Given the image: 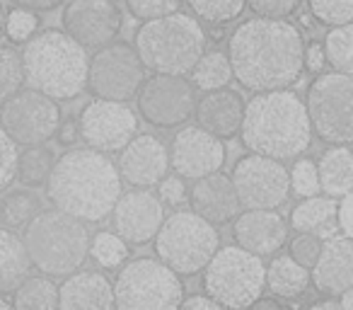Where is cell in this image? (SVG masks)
<instances>
[{"label":"cell","instance_id":"cell-36","mask_svg":"<svg viewBox=\"0 0 353 310\" xmlns=\"http://www.w3.org/2000/svg\"><path fill=\"white\" fill-rule=\"evenodd\" d=\"M25 88V66L22 54L12 46L0 44V102Z\"/></svg>","mask_w":353,"mask_h":310},{"label":"cell","instance_id":"cell-47","mask_svg":"<svg viewBox=\"0 0 353 310\" xmlns=\"http://www.w3.org/2000/svg\"><path fill=\"white\" fill-rule=\"evenodd\" d=\"M179 308H189V310H218L221 308V303L218 300H213L208 293H199V296H189V298H182V303H179Z\"/></svg>","mask_w":353,"mask_h":310},{"label":"cell","instance_id":"cell-3","mask_svg":"<svg viewBox=\"0 0 353 310\" xmlns=\"http://www.w3.org/2000/svg\"><path fill=\"white\" fill-rule=\"evenodd\" d=\"M312 136L307 107L293 90L254 93L247 102L240 138L250 153L293 160L307 151Z\"/></svg>","mask_w":353,"mask_h":310},{"label":"cell","instance_id":"cell-16","mask_svg":"<svg viewBox=\"0 0 353 310\" xmlns=\"http://www.w3.org/2000/svg\"><path fill=\"white\" fill-rule=\"evenodd\" d=\"M225 143L211 131L196 126H182L170 143V168L184 180H199L223 170Z\"/></svg>","mask_w":353,"mask_h":310},{"label":"cell","instance_id":"cell-2","mask_svg":"<svg viewBox=\"0 0 353 310\" xmlns=\"http://www.w3.org/2000/svg\"><path fill=\"white\" fill-rule=\"evenodd\" d=\"M46 197L56 209L85 223H99L112 216L121 197V175L107 153L90 146L70 148L46 180Z\"/></svg>","mask_w":353,"mask_h":310},{"label":"cell","instance_id":"cell-8","mask_svg":"<svg viewBox=\"0 0 353 310\" xmlns=\"http://www.w3.org/2000/svg\"><path fill=\"white\" fill-rule=\"evenodd\" d=\"M218 247V226L194 211H176L167 216L155 235L157 260H162L179 276H194L203 271Z\"/></svg>","mask_w":353,"mask_h":310},{"label":"cell","instance_id":"cell-32","mask_svg":"<svg viewBox=\"0 0 353 310\" xmlns=\"http://www.w3.org/2000/svg\"><path fill=\"white\" fill-rule=\"evenodd\" d=\"M41 209H44L41 197L32 192V187L12 189V192L0 197V226L10 228V231H20Z\"/></svg>","mask_w":353,"mask_h":310},{"label":"cell","instance_id":"cell-29","mask_svg":"<svg viewBox=\"0 0 353 310\" xmlns=\"http://www.w3.org/2000/svg\"><path fill=\"white\" fill-rule=\"evenodd\" d=\"M336 199L334 197H319V194H312V197H303V202L290 211V221L288 226L298 233H317L322 226L336 221Z\"/></svg>","mask_w":353,"mask_h":310},{"label":"cell","instance_id":"cell-52","mask_svg":"<svg viewBox=\"0 0 353 310\" xmlns=\"http://www.w3.org/2000/svg\"><path fill=\"white\" fill-rule=\"evenodd\" d=\"M310 308H332V310H336V308H341V305H339L336 296H334V298H329V300H312V303H310Z\"/></svg>","mask_w":353,"mask_h":310},{"label":"cell","instance_id":"cell-28","mask_svg":"<svg viewBox=\"0 0 353 310\" xmlns=\"http://www.w3.org/2000/svg\"><path fill=\"white\" fill-rule=\"evenodd\" d=\"M232 80H235V73H232L230 59H228V54H223V51H218V49L203 51L201 59L189 70V83L196 90H201V93L228 88Z\"/></svg>","mask_w":353,"mask_h":310},{"label":"cell","instance_id":"cell-39","mask_svg":"<svg viewBox=\"0 0 353 310\" xmlns=\"http://www.w3.org/2000/svg\"><path fill=\"white\" fill-rule=\"evenodd\" d=\"M290 177V192L295 197H312L319 194V177H317V163H312L310 158H298L295 165L288 170Z\"/></svg>","mask_w":353,"mask_h":310},{"label":"cell","instance_id":"cell-1","mask_svg":"<svg viewBox=\"0 0 353 310\" xmlns=\"http://www.w3.org/2000/svg\"><path fill=\"white\" fill-rule=\"evenodd\" d=\"M228 59L240 88L250 93L290 88L305 70L303 32L288 20L252 17L230 35Z\"/></svg>","mask_w":353,"mask_h":310},{"label":"cell","instance_id":"cell-14","mask_svg":"<svg viewBox=\"0 0 353 310\" xmlns=\"http://www.w3.org/2000/svg\"><path fill=\"white\" fill-rule=\"evenodd\" d=\"M242 209H279L290 197V177L283 160L252 153L230 173Z\"/></svg>","mask_w":353,"mask_h":310},{"label":"cell","instance_id":"cell-24","mask_svg":"<svg viewBox=\"0 0 353 310\" xmlns=\"http://www.w3.org/2000/svg\"><path fill=\"white\" fill-rule=\"evenodd\" d=\"M59 308L109 310L114 308V284L102 271H73L59 286Z\"/></svg>","mask_w":353,"mask_h":310},{"label":"cell","instance_id":"cell-31","mask_svg":"<svg viewBox=\"0 0 353 310\" xmlns=\"http://www.w3.org/2000/svg\"><path fill=\"white\" fill-rule=\"evenodd\" d=\"M12 305L20 310H54L59 308V286L46 274H27L12 291Z\"/></svg>","mask_w":353,"mask_h":310},{"label":"cell","instance_id":"cell-37","mask_svg":"<svg viewBox=\"0 0 353 310\" xmlns=\"http://www.w3.org/2000/svg\"><path fill=\"white\" fill-rule=\"evenodd\" d=\"M307 8L319 25L336 27L353 22V0H307Z\"/></svg>","mask_w":353,"mask_h":310},{"label":"cell","instance_id":"cell-10","mask_svg":"<svg viewBox=\"0 0 353 310\" xmlns=\"http://www.w3.org/2000/svg\"><path fill=\"white\" fill-rule=\"evenodd\" d=\"M305 107L312 133L324 143H353V75L322 73L310 83Z\"/></svg>","mask_w":353,"mask_h":310},{"label":"cell","instance_id":"cell-40","mask_svg":"<svg viewBox=\"0 0 353 310\" xmlns=\"http://www.w3.org/2000/svg\"><path fill=\"white\" fill-rule=\"evenodd\" d=\"M322 245L324 240L319 235H314V233H298L293 240H288V255L303 267L312 269L319 252H322Z\"/></svg>","mask_w":353,"mask_h":310},{"label":"cell","instance_id":"cell-7","mask_svg":"<svg viewBox=\"0 0 353 310\" xmlns=\"http://www.w3.org/2000/svg\"><path fill=\"white\" fill-rule=\"evenodd\" d=\"M264 289V262L240 245L218 247L203 267V293L218 300L221 308H252Z\"/></svg>","mask_w":353,"mask_h":310},{"label":"cell","instance_id":"cell-9","mask_svg":"<svg viewBox=\"0 0 353 310\" xmlns=\"http://www.w3.org/2000/svg\"><path fill=\"white\" fill-rule=\"evenodd\" d=\"M184 284L162 260L138 257L121 267L114 281V308L172 310L184 298Z\"/></svg>","mask_w":353,"mask_h":310},{"label":"cell","instance_id":"cell-11","mask_svg":"<svg viewBox=\"0 0 353 310\" xmlns=\"http://www.w3.org/2000/svg\"><path fill=\"white\" fill-rule=\"evenodd\" d=\"M145 80V66L136 46L126 41H109L94 49L88 66V90L94 97L128 102Z\"/></svg>","mask_w":353,"mask_h":310},{"label":"cell","instance_id":"cell-34","mask_svg":"<svg viewBox=\"0 0 353 310\" xmlns=\"http://www.w3.org/2000/svg\"><path fill=\"white\" fill-rule=\"evenodd\" d=\"M90 257L104 269H117L126 262L128 257V242L117 233H97L90 240Z\"/></svg>","mask_w":353,"mask_h":310},{"label":"cell","instance_id":"cell-54","mask_svg":"<svg viewBox=\"0 0 353 310\" xmlns=\"http://www.w3.org/2000/svg\"><path fill=\"white\" fill-rule=\"evenodd\" d=\"M8 308H12V300L8 298V296L0 293V310H8Z\"/></svg>","mask_w":353,"mask_h":310},{"label":"cell","instance_id":"cell-4","mask_svg":"<svg viewBox=\"0 0 353 310\" xmlns=\"http://www.w3.org/2000/svg\"><path fill=\"white\" fill-rule=\"evenodd\" d=\"M25 85L49 97L75 99L88 88V49L63 30L34 32L22 49Z\"/></svg>","mask_w":353,"mask_h":310},{"label":"cell","instance_id":"cell-35","mask_svg":"<svg viewBox=\"0 0 353 310\" xmlns=\"http://www.w3.org/2000/svg\"><path fill=\"white\" fill-rule=\"evenodd\" d=\"M199 20L208 25H228L245 12L247 0H187Z\"/></svg>","mask_w":353,"mask_h":310},{"label":"cell","instance_id":"cell-49","mask_svg":"<svg viewBox=\"0 0 353 310\" xmlns=\"http://www.w3.org/2000/svg\"><path fill=\"white\" fill-rule=\"evenodd\" d=\"M10 3L12 6L27 8V10H34V12H49V10H56L63 0H10Z\"/></svg>","mask_w":353,"mask_h":310},{"label":"cell","instance_id":"cell-25","mask_svg":"<svg viewBox=\"0 0 353 310\" xmlns=\"http://www.w3.org/2000/svg\"><path fill=\"white\" fill-rule=\"evenodd\" d=\"M317 177H319V192L327 197L341 199L353 189V148L346 143L327 148L319 155L317 163Z\"/></svg>","mask_w":353,"mask_h":310},{"label":"cell","instance_id":"cell-33","mask_svg":"<svg viewBox=\"0 0 353 310\" xmlns=\"http://www.w3.org/2000/svg\"><path fill=\"white\" fill-rule=\"evenodd\" d=\"M324 56L336 73L353 75V22L336 25L324 37Z\"/></svg>","mask_w":353,"mask_h":310},{"label":"cell","instance_id":"cell-44","mask_svg":"<svg viewBox=\"0 0 353 310\" xmlns=\"http://www.w3.org/2000/svg\"><path fill=\"white\" fill-rule=\"evenodd\" d=\"M157 187H160L157 197H160V202L165 204V206H179V204L187 202V197H189L184 177H179V175H165Z\"/></svg>","mask_w":353,"mask_h":310},{"label":"cell","instance_id":"cell-23","mask_svg":"<svg viewBox=\"0 0 353 310\" xmlns=\"http://www.w3.org/2000/svg\"><path fill=\"white\" fill-rule=\"evenodd\" d=\"M312 284L327 296H341L353 286V240L348 235H332L312 267Z\"/></svg>","mask_w":353,"mask_h":310},{"label":"cell","instance_id":"cell-46","mask_svg":"<svg viewBox=\"0 0 353 310\" xmlns=\"http://www.w3.org/2000/svg\"><path fill=\"white\" fill-rule=\"evenodd\" d=\"M327 66V56H324V46L312 41V44L305 46V70L310 73H319V70Z\"/></svg>","mask_w":353,"mask_h":310},{"label":"cell","instance_id":"cell-22","mask_svg":"<svg viewBox=\"0 0 353 310\" xmlns=\"http://www.w3.org/2000/svg\"><path fill=\"white\" fill-rule=\"evenodd\" d=\"M245 97L237 90L230 88H218L203 93V97L196 102L194 109V119L201 128L211 131L213 136L223 138H235L242 128V119H245Z\"/></svg>","mask_w":353,"mask_h":310},{"label":"cell","instance_id":"cell-21","mask_svg":"<svg viewBox=\"0 0 353 310\" xmlns=\"http://www.w3.org/2000/svg\"><path fill=\"white\" fill-rule=\"evenodd\" d=\"M187 199L192 211L199 213L201 218H206L213 226L232 223L242 209L240 197L235 192V184H232V177L223 173V170L194 180Z\"/></svg>","mask_w":353,"mask_h":310},{"label":"cell","instance_id":"cell-17","mask_svg":"<svg viewBox=\"0 0 353 310\" xmlns=\"http://www.w3.org/2000/svg\"><path fill=\"white\" fill-rule=\"evenodd\" d=\"M63 32L85 49H99L121 32V10L114 0H68L63 8Z\"/></svg>","mask_w":353,"mask_h":310},{"label":"cell","instance_id":"cell-51","mask_svg":"<svg viewBox=\"0 0 353 310\" xmlns=\"http://www.w3.org/2000/svg\"><path fill=\"white\" fill-rule=\"evenodd\" d=\"M252 308H281V298H276V296H274V298H261V296H259Z\"/></svg>","mask_w":353,"mask_h":310},{"label":"cell","instance_id":"cell-20","mask_svg":"<svg viewBox=\"0 0 353 310\" xmlns=\"http://www.w3.org/2000/svg\"><path fill=\"white\" fill-rule=\"evenodd\" d=\"M288 221L276 209H245L232 221V238L259 257H274L288 242Z\"/></svg>","mask_w":353,"mask_h":310},{"label":"cell","instance_id":"cell-30","mask_svg":"<svg viewBox=\"0 0 353 310\" xmlns=\"http://www.w3.org/2000/svg\"><path fill=\"white\" fill-rule=\"evenodd\" d=\"M56 165V153L51 151L46 143H37V146H22L20 155H17V180L25 187H44L49 180L51 170Z\"/></svg>","mask_w":353,"mask_h":310},{"label":"cell","instance_id":"cell-45","mask_svg":"<svg viewBox=\"0 0 353 310\" xmlns=\"http://www.w3.org/2000/svg\"><path fill=\"white\" fill-rule=\"evenodd\" d=\"M336 223L343 235H348L353 240V189L341 197V204L336 209Z\"/></svg>","mask_w":353,"mask_h":310},{"label":"cell","instance_id":"cell-15","mask_svg":"<svg viewBox=\"0 0 353 310\" xmlns=\"http://www.w3.org/2000/svg\"><path fill=\"white\" fill-rule=\"evenodd\" d=\"M78 131L85 146L102 153H119L138 133V117L128 102L94 97L80 112Z\"/></svg>","mask_w":353,"mask_h":310},{"label":"cell","instance_id":"cell-53","mask_svg":"<svg viewBox=\"0 0 353 310\" xmlns=\"http://www.w3.org/2000/svg\"><path fill=\"white\" fill-rule=\"evenodd\" d=\"M3 32H6V10H3V3H0V39H3Z\"/></svg>","mask_w":353,"mask_h":310},{"label":"cell","instance_id":"cell-26","mask_svg":"<svg viewBox=\"0 0 353 310\" xmlns=\"http://www.w3.org/2000/svg\"><path fill=\"white\" fill-rule=\"evenodd\" d=\"M312 284V274L307 267L295 262L290 255H279L266 267V289L281 300H295Z\"/></svg>","mask_w":353,"mask_h":310},{"label":"cell","instance_id":"cell-50","mask_svg":"<svg viewBox=\"0 0 353 310\" xmlns=\"http://www.w3.org/2000/svg\"><path fill=\"white\" fill-rule=\"evenodd\" d=\"M339 305H341L343 310H353V286H348V289L339 296Z\"/></svg>","mask_w":353,"mask_h":310},{"label":"cell","instance_id":"cell-43","mask_svg":"<svg viewBox=\"0 0 353 310\" xmlns=\"http://www.w3.org/2000/svg\"><path fill=\"white\" fill-rule=\"evenodd\" d=\"M303 0H247L256 17H271V20H285L300 10Z\"/></svg>","mask_w":353,"mask_h":310},{"label":"cell","instance_id":"cell-6","mask_svg":"<svg viewBox=\"0 0 353 310\" xmlns=\"http://www.w3.org/2000/svg\"><path fill=\"white\" fill-rule=\"evenodd\" d=\"M206 44L208 35L201 22L179 10L145 20L133 37L143 66L167 75H187L206 51Z\"/></svg>","mask_w":353,"mask_h":310},{"label":"cell","instance_id":"cell-48","mask_svg":"<svg viewBox=\"0 0 353 310\" xmlns=\"http://www.w3.org/2000/svg\"><path fill=\"white\" fill-rule=\"evenodd\" d=\"M56 136H59V141L63 143V146H73L75 141L80 138V131H78V122L75 119H61L59 128H56Z\"/></svg>","mask_w":353,"mask_h":310},{"label":"cell","instance_id":"cell-27","mask_svg":"<svg viewBox=\"0 0 353 310\" xmlns=\"http://www.w3.org/2000/svg\"><path fill=\"white\" fill-rule=\"evenodd\" d=\"M32 262L25 240L10 228L0 226V293L8 296L30 274Z\"/></svg>","mask_w":353,"mask_h":310},{"label":"cell","instance_id":"cell-38","mask_svg":"<svg viewBox=\"0 0 353 310\" xmlns=\"http://www.w3.org/2000/svg\"><path fill=\"white\" fill-rule=\"evenodd\" d=\"M37 30H39V17H37L34 10L15 6L10 12H6V32H3V35H6L12 44H25Z\"/></svg>","mask_w":353,"mask_h":310},{"label":"cell","instance_id":"cell-18","mask_svg":"<svg viewBox=\"0 0 353 310\" xmlns=\"http://www.w3.org/2000/svg\"><path fill=\"white\" fill-rule=\"evenodd\" d=\"M165 221V204L148 189H131L121 194L112 209L114 233L121 235L128 245H148L155 240Z\"/></svg>","mask_w":353,"mask_h":310},{"label":"cell","instance_id":"cell-19","mask_svg":"<svg viewBox=\"0 0 353 310\" xmlns=\"http://www.w3.org/2000/svg\"><path fill=\"white\" fill-rule=\"evenodd\" d=\"M119 153V175L131 187H157L170 173V148L152 133H136Z\"/></svg>","mask_w":353,"mask_h":310},{"label":"cell","instance_id":"cell-5","mask_svg":"<svg viewBox=\"0 0 353 310\" xmlns=\"http://www.w3.org/2000/svg\"><path fill=\"white\" fill-rule=\"evenodd\" d=\"M25 247L32 267L37 271L63 279L78 271L90 257V231L88 223L61 209H41L25 226Z\"/></svg>","mask_w":353,"mask_h":310},{"label":"cell","instance_id":"cell-12","mask_svg":"<svg viewBox=\"0 0 353 310\" xmlns=\"http://www.w3.org/2000/svg\"><path fill=\"white\" fill-rule=\"evenodd\" d=\"M61 124L59 99L34 88H20L0 102V126L17 146L49 143Z\"/></svg>","mask_w":353,"mask_h":310},{"label":"cell","instance_id":"cell-42","mask_svg":"<svg viewBox=\"0 0 353 310\" xmlns=\"http://www.w3.org/2000/svg\"><path fill=\"white\" fill-rule=\"evenodd\" d=\"M184 0H126V10L136 20H155V17L170 15L182 8Z\"/></svg>","mask_w":353,"mask_h":310},{"label":"cell","instance_id":"cell-13","mask_svg":"<svg viewBox=\"0 0 353 310\" xmlns=\"http://www.w3.org/2000/svg\"><path fill=\"white\" fill-rule=\"evenodd\" d=\"M143 122L155 128H176L187 124L196 109V88L184 75L155 73L145 78L136 95Z\"/></svg>","mask_w":353,"mask_h":310},{"label":"cell","instance_id":"cell-41","mask_svg":"<svg viewBox=\"0 0 353 310\" xmlns=\"http://www.w3.org/2000/svg\"><path fill=\"white\" fill-rule=\"evenodd\" d=\"M17 143L0 126V192H6L17 180Z\"/></svg>","mask_w":353,"mask_h":310}]
</instances>
